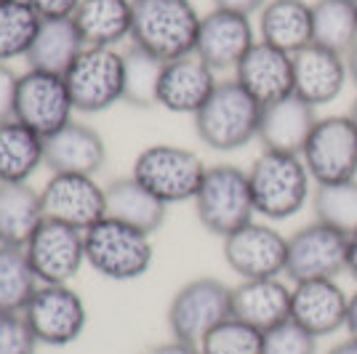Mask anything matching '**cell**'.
I'll return each mask as SVG.
<instances>
[{
    "label": "cell",
    "mask_w": 357,
    "mask_h": 354,
    "mask_svg": "<svg viewBox=\"0 0 357 354\" xmlns=\"http://www.w3.org/2000/svg\"><path fill=\"white\" fill-rule=\"evenodd\" d=\"M349 295L336 280L294 282L291 293V320L310 330L314 339L342 330L347 323Z\"/></svg>",
    "instance_id": "19"
},
{
    "label": "cell",
    "mask_w": 357,
    "mask_h": 354,
    "mask_svg": "<svg viewBox=\"0 0 357 354\" xmlns=\"http://www.w3.org/2000/svg\"><path fill=\"white\" fill-rule=\"evenodd\" d=\"M256 213L269 222H285L307 206L312 194V176L301 155L261 152L248 171Z\"/></svg>",
    "instance_id": "2"
},
{
    "label": "cell",
    "mask_w": 357,
    "mask_h": 354,
    "mask_svg": "<svg viewBox=\"0 0 357 354\" xmlns=\"http://www.w3.org/2000/svg\"><path fill=\"white\" fill-rule=\"evenodd\" d=\"M206 171V162L192 149L176 144H149L136 155L131 176L165 206H174L195 200Z\"/></svg>",
    "instance_id": "6"
},
{
    "label": "cell",
    "mask_w": 357,
    "mask_h": 354,
    "mask_svg": "<svg viewBox=\"0 0 357 354\" xmlns=\"http://www.w3.org/2000/svg\"><path fill=\"white\" fill-rule=\"evenodd\" d=\"M0 3H3V0H0Z\"/></svg>",
    "instance_id": "47"
},
{
    "label": "cell",
    "mask_w": 357,
    "mask_h": 354,
    "mask_svg": "<svg viewBox=\"0 0 357 354\" xmlns=\"http://www.w3.org/2000/svg\"><path fill=\"white\" fill-rule=\"evenodd\" d=\"M16 88H19V75L6 61H0V123L16 118Z\"/></svg>",
    "instance_id": "38"
},
{
    "label": "cell",
    "mask_w": 357,
    "mask_h": 354,
    "mask_svg": "<svg viewBox=\"0 0 357 354\" xmlns=\"http://www.w3.org/2000/svg\"><path fill=\"white\" fill-rule=\"evenodd\" d=\"M200 354H264V333L229 317L200 341Z\"/></svg>",
    "instance_id": "35"
},
{
    "label": "cell",
    "mask_w": 357,
    "mask_h": 354,
    "mask_svg": "<svg viewBox=\"0 0 357 354\" xmlns=\"http://www.w3.org/2000/svg\"><path fill=\"white\" fill-rule=\"evenodd\" d=\"M232 317V288L216 277H195L168 304V330L178 341L200 346L216 325Z\"/></svg>",
    "instance_id": "7"
},
{
    "label": "cell",
    "mask_w": 357,
    "mask_h": 354,
    "mask_svg": "<svg viewBox=\"0 0 357 354\" xmlns=\"http://www.w3.org/2000/svg\"><path fill=\"white\" fill-rule=\"evenodd\" d=\"M107 162V144L102 133L86 123H67L45 139V165L51 174L96 176Z\"/></svg>",
    "instance_id": "21"
},
{
    "label": "cell",
    "mask_w": 357,
    "mask_h": 354,
    "mask_svg": "<svg viewBox=\"0 0 357 354\" xmlns=\"http://www.w3.org/2000/svg\"><path fill=\"white\" fill-rule=\"evenodd\" d=\"M347 70H349V80H355L357 86V45L347 54Z\"/></svg>",
    "instance_id": "45"
},
{
    "label": "cell",
    "mask_w": 357,
    "mask_h": 354,
    "mask_svg": "<svg viewBox=\"0 0 357 354\" xmlns=\"http://www.w3.org/2000/svg\"><path fill=\"white\" fill-rule=\"evenodd\" d=\"M349 120L355 123V128H357V99H355V104H352V109H349Z\"/></svg>",
    "instance_id": "46"
},
{
    "label": "cell",
    "mask_w": 357,
    "mask_h": 354,
    "mask_svg": "<svg viewBox=\"0 0 357 354\" xmlns=\"http://www.w3.org/2000/svg\"><path fill=\"white\" fill-rule=\"evenodd\" d=\"M224 261L240 280L280 277L288 261V237L269 224H245L224 237Z\"/></svg>",
    "instance_id": "14"
},
{
    "label": "cell",
    "mask_w": 357,
    "mask_h": 354,
    "mask_svg": "<svg viewBox=\"0 0 357 354\" xmlns=\"http://www.w3.org/2000/svg\"><path fill=\"white\" fill-rule=\"evenodd\" d=\"M326 354H357V339H344L339 341L333 349H328Z\"/></svg>",
    "instance_id": "44"
},
{
    "label": "cell",
    "mask_w": 357,
    "mask_h": 354,
    "mask_svg": "<svg viewBox=\"0 0 357 354\" xmlns=\"http://www.w3.org/2000/svg\"><path fill=\"white\" fill-rule=\"evenodd\" d=\"M314 222L352 237L357 235V178L317 184L312 192Z\"/></svg>",
    "instance_id": "33"
},
{
    "label": "cell",
    "mask_w": 357,
    "mask_h": 354,
    "mask_svg": "<svg viewBox=\"0 0 357 354\" xmlns=\"http://www.w3.org/2000/svg\"><path fill=\"white\" fill-rule=\"evenodd\" d=\"M73 96L64 83V75L27 70L19 75L16 88V118L27 128L48 139L51 133L73 123Z\"/></svg>",
    "instance_id": "13"
},
{
    "label": "cell",
    "mask_w": 357,
    "mask_h": 354,
    "mask_svg": "<svg viewBox=\"0 0 357 354\" xmlns=\"http://www.w3.org/2000/svg\"><path fill=\"white\" fill-rule=\"evenodd\" d=\"M267 6V0H213V8L222 11H235V14L251 16L253 11H261Z\"/></svg>",
    "instance_id": "41"
},
{
    "label": "cell",
    "mask_w": 357,
    "mask_h": 354,
    "mask_svg": "<svg viewBox=\"0 0 357 354\" xmlns=\"http://www.w3.org/2000/svg\"><path fill=\"white\" fill-rule=\"evenodd\" d=\"M347 235L320 222L307 224L288 237L285 275L294 282L336 280L342 272H347Z\"/></svg>",
    "instance_id": "12"
},
{
    "label": "cell",
    "mask_w": 357,
    "mask_h": 354,
    "mask_svg": "<svg viewBox=\"0 0 357 354\" xmlns=\"http://www.w3.org/2000/svg\"><path fill=\"white\" fill-rule=\"evenodd\" d=\"M261 104L238 80H222L195 115V131L206 147L235 152L259 139Z\"/></svg>",
    "instance_id": "3"
},
{
    "label": "cell",
    "mask_w": 357,
    "mask_h": 354,
    "mask_svg": "<svg viewBox=\"0 0 357 354\" xmlns=\"http://www.w3.org/2000/svg\"><path fill=\"white\" fill-rule=\"evenodd\" d=\"M235 80L261 107H267L294 93V56L259 40L238 64Z\"/></svg>",
    "instance_id": "20"
},
{
    "label": "cell",
    "mask_w": 357,
    "mask_h": 354,
    "mask_svg": "<svg viewBox=\"0 0 357 354\" xmlns=\"http://www.w3.org/2000/svg\"><path fill=\"white\" fill-rule=\"evenodd\" d=\"M312 43L347 56L357 45V0H314Z\"/></svg>",
    "instance_id": "30"
},
{
    "label": "cell",
    "mask_w": 357,
    "mask_h": 354,
    "mask_svg": "<svg viewBox=\"0 0 357 354\" xmlns=\"http://www.w3.org/2000/svg\"><path fill=\"white\" fill-rule=\"evenodd\" d=\"M317 339L294 320H285L264 333V354H314Z\"/></svg>",
    "instance_id": "36"
},
{
    "label": "cell",
    "mask_w": 357,
    "mask_h": 354,
    "mask_svg": "<svg viewBox=\"0 0 357 354\" xmlns=\"http://www.w3.org/2000/svg\"><path fill=\"white\" fill-rule=\"evenodd\" d=\"M75 112L99 115L123 102V54L115 48L86 45V51L64 72Z\"/></svg>",
    "instance_id": "8"
},
{
    "label": "cell",
    "mask_w": 357,
    "mask_h": 354,
    "mask_svg": "<svg viewBox=\"0 0 357 354\" xmlns=\"http://www.w3.org/2000/svg\"><path fill=\"white\" fill-rule=\"evenodd\" d=\"M86 235V264L107 280L131 282L144 277L152 266L155 251L147 232L134 229L115 219H102Z\"/></svg>",
    "instance_id": "4"
},
{
    "label": "cell",
    "mask_w": 357,
    "mask_h": 354,
    "mask_svg": "<svg viewBox=\"0 0 357 354\" xmlns=\"http://www.w3.org/2000/svg\"><path fill=\"white\" fill-rule=\"evenodd\" d=\"M40 27V16L27 0L0 3V61L27 56Z\"/></svg>",
    "instance_id": "34"
},
{
    "label": "cell",
    "mask_w": 357,
    "mask_h": 354,
    "mask_svg": "<svg viewBox=\"0 0 357 354\" xmlns=\"http://www.w3.org/2000/svg\"><path fill=\"white\" fill-rule=\"evenodd\" d=\"M259 30L264 43L294 56L312 45V6L307 0H267Z\"/></svg>",
    "instance_id": "25"
},
{
    "label": "cell",
    "mask_w": 357,
    "mask_h": 354,
    "mask_svg": "<svg viewBox=\"0 0 357 354\" xmlns=\"http://www.w3.org/2000/svg\"><path fill=\"white\" fill-rule=\"evenodd\" d=\"M349 80L347 56L323 45H307L294 54V93L312 107L333 102Z\"/></svg>",
    "instance_id": "22"
},
{
    "label": "cell",
    "mask_w": 357,
    "mask_h": 354,
    "mask_svg": "<svg viewBox=\"0 0 357 354\" xmlns=\"http://www.w3.org/2000/svg\"><path fill=\"white\" fill-rule=\"evenodd\" d=\"M22 314L38 344L54 349L75 344L89 325L86 301L70 285H40Z\"/></svg>",
    "instance_id": "9"
},
{
    "label": "cell",
    "mask_w": 357,
    "mask_h": 354,
    "mask_svg": "<svg viewBox=\"0 0 357 354\" xmlns=\"http://www.w3.org/2000/svg\"><path fill=\"white\" fill-rule=\"evenodd\" d=\"M163 67L165 61L147 54L139 45H131L128 51H123V102L139 107V109L158 107V88H160Z\"/></svg>",
    "instance_id": "32"
},
{
    "label": "cell",
    "mask_w": 357,
    "mask_h": 354,
    "mask_svg": "<svg viewBox=\"0 0 357 354\" xmlns=\"http://www.w3.org/2000/svg\"><path fill=\"white\" fill-rule=\"evenodd\" d=\"M314 184L357 178V128L349 115L320 118L301 152Z\"/></svg>",
    "instance_id": "10"
},
{
    "label": "cell",
    "mask_w": 357,
    "mask_h": 354,
    "mask_svg": "<svg viewBox=\"0 0 357 354\" xmlns=\"http://www.w3.org/2000/svg\"><path fill=\"white\" fill-rule=\"evenodd\" d=\"M38 346L24 314L0 311V354H35Z\"/></svg>",
    "instance_id": "37"
},
{
    "label": "cell",
    "mask_w": 357,
    "mask_h": 354,
    "mask_svg": "<svg viewBox=\"0 0 357 354\" xmlns=\"http://www.w3.org/2000/svg\"><path fill=\"white\" fill-rule=\"evenodd\" d=\"M291 293L294 288H288L280 277L243 280L232 288V317L267 333L291 320Z\"/></svg>",
    "instance_id": "23"
},
{
    "label": "cell",
    "mask_w": 357,
    "mask_h": 354,
    "mask_svg": "<svg viewBox=\"0 0 357 354\" xmlns=\"http://www.w3.org/2000/svg\"><path fill=\"white\" fill-rule=\"evenodd\" d=\"M216 86H219L216 72L197 54L165 61L160 88H158V107L195 118L200 107L211 99Z\"/></svg>",
    "instance_id": "18"
},
{
    "label": "cell",
    "mask_w": 357,
    "mask_h": 354,
    "mask_svg": "<svg viewBox=\"0 0 357 354\" xmlns=\"http://www.w3.org/2000/svg\"><path fill=\"white\" fill-rule=\"evenodd\" d=\"M107 194V216L120 224H128L142 232H158L165 222L168 206L158 200L147 187H142L134 176H123L109 181L105 187Z\"/></svg>",
    "instance_id": "26"
},
{
    "label": "cell",
    "mask_w": 357,
    "mask_h": 354,
    "mask_svg": "<svg viewBox=\"0 0 357 354\" xmlns=\"http://www.w3.org/2000/svg\"><path fill=\"white\" fill-rule=\"evenodd\" d=\"M142 354H200V346L187 344V341L171 339V341H160V344L149 346V349H144Z\"/></svg>",
    "instance_id": "40"
},
{
    "label": "cell",
    "mask_w": 357,
    "mask_h": 354,
    "mask_svg": "<svg viewBox=\"0 0 357 354\" xmlns=\"http://www.w3.org/2000/svg\"><path fill=\"white\" fill-rule=\"evenodd\" d=\"M317 107L304 102L301 96L291 93L285 99L261 107L259 120V141L267 152H285V155H301L314 125H317Z\"/></svg>",
    "instance_id": "17"
},
{
    "label": "cell",
    "mask_w": 357,
    "mask_h": 354,
    "mask_svg": "<svg viewBox=\"0 0 357 354\" xmlns=\"http://www.w3.org/2000/svg\"><path fill=\"white\" fill-rule=\"evenodd\" d=\"M192 203L200 224L222 240L240 226L251 224L256 216L248 171L229 162L211 165Z\"/></svg>",
    "instance_id": "5"
},
{
    "label": "cell",
    "mask_w": 357,
    "mask_h": 354,
    "mask_svg": "<svg viewBox=\"0 0 357 354\" xmlns=\"http://www.w3.org/2000/svg\"><path fill=\"white\" fill-rule=\"evenodd\" d=\"M38 11L40 19H59V16H73L80 0H27Z\"/></svg>",
    "instance_id": "39"
},
{
    "label": "cell",
    "mask_w": 357,
    "mask_h": 354,
    "mask_svg": "<svg viewBox=\"0 0 357 354\" xmlns=\"http://www.w3.org/2000/svg\"><path fill=\"white\" fill-rule=\"evenodd\" d=\"M24 253L40 285H70L86 264V235L75 226L43 219Z\"/></svg>",
    "instance_id": "11"
},
{
    "label": "cell",
    "mask_w": 357,
    "mask_h": 354,
    "mask_svg": "<svg viewBox=\"0 0 357 354\" xmlns=\"http://www.w3.org/2000/svg\"><path fill=\"white\" fill-rule=\"evenodd\" d=\"M43 219L40 192L30 184H0V245L24 248Z\"/></svg>",
    "instance_id": "29"
},
{
    "label": "cell",
    "mask_w": 357,
    "mask_h": 354,
    "mask_svg": "<svg viewBox=\"0 0 357 354\" xmlns=\"http://www.w3.org/2000/svg\"><path fill=\"white\" fill-rule=\"evenodd\" d=\"M38 288L40 280L35 277L24 248L0 245V311L22 314Z\"/></svg>",
    "instance_id": "31"
},
{
    "label": "cell",
    "mask_w": 357,
    "mask_h": 354,
    "mask_svg": "<svg viewBox=\"0 0 357 354\" xmlns=\"http://www.w3.org/2000/svg\"><path fill=\"white\" fill-rule=\"evenodd\" d=\"M344 328L349 330V339H357V291L349 295V304H347V323Z\"/></svg>",
    "instance_id": "42"
},
{
    "label": "cell",
    "mask_w": 357,
    "mask_h": 354,
    "mask_svg": "<svg viewBox=\"0 0 357 354\" xmlns=\"http://www.w3.org/2000/svg\"><path fill=\"white\" fill-rule=\"evenodd\" d=\"M40 200L45 219L75 226L80 232L107 219L105 187H99L93 176L54 174L40 190Z\"/></svg>",
    "instance_id": "15"
},
{
    "label": "cell",
    "mask_w": 357,
    "mask_h": 354,
    "mask_svg": "<svg viewBox=\"0 0 357 354\" xmlns=\"http://www.w3.org/2000/svg\"><path fill=\"white\" fill-rule=\"evenodd\" d=\"M203 16L190 0H134L131 40L160 61L195 54Z\"/></svg>",
    "instance_id": "1"
},
{
    "label": "cell",
    "mask_w": 357,
    "mask_h": 354,
    "mask_svg": "<svg viewBox=\"0 0 357 354\" xmlns=\"http://www.w3.org/2000/svg\"><path fill=\"white\" fill-rule=\"evenodd\" d=\"M347 272L357 280V235L349 237V248H347Z\"/></svg>",
    "instance_id": "43"
},
{
    "label": "cell",
    "mask_w": 357,
    "mask_h": 354,
    "mask_svg": "<svg viewBox=\"0 0 357 354\" xmlns=\"http://www.w3.org/2000/svg\"><path fill=\"white\" fill-rule=\"evenodd\" d=\"M83 51H86V40L77 30L75 19L59 16V19H40L38 35L24 59L30 64V70L64 75Z\"/></svg>",
    "instance_id": "24"
},
{
    "label": "cell",
    "mask_w": 357,
    "mask_h": 354,
    "mask_svg": "<svg viewBox=\"0 0 357 354\" xmlns=\"http://www.w3.org/2000/svg\"><path fill=\"white\" fill-rule=\"evenodd\" d=\"M73 19L86 45L115 48L131 38L134 0H80Z\"/></svg>",
    "instance_id": "27"
},
{
    "label": "cell",
    "mask_w": 357,
    "mask_h": 354,
    "mask_svg": "<svg viewBox=\"0 0 357 354\" xmlns=\"http://www.w3.org/2000/svg\"><path fill=\"white\" fill-rule=\"evenodd\" d=\"M253 43L256 40H253V27L248 16L213 8L211 14L200 19L195 54L213 72H224V70H238V64L253 48Z\"/></svg>",
    "instance_id": "16"
},
{
    "label": "cell",
    "mask_w": 357,
    "mask_h": 354,
    "mask_svg": "<svg viewBox=\"0 0 357 354\" xmlns=\"http://www.w3.org/2000/svg\"><path fill=\"white\" fill-rule=\"evenodd\" d=\"M45 165V139L19 120L0 123V184H27Z\"/></svg>",
    "instance_id": "28"
}]
</instances>
